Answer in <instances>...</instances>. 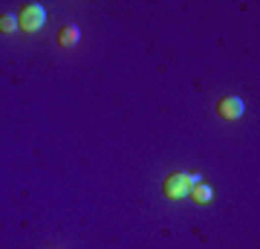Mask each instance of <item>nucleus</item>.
<instances>
[{
	"mask_svg": "<svg viewBox=\"0 0 260 249\" xmlns=\"http://www.w3.org/2000/svg\"><path fill=\"white\" fill-rule=\"evenodd\" d=\"M197 183H203V174H185V171H174L162 180V194L168 200H188V194Z\"/></svg>",
	"mask_w": 260,
	"mask_h": 249,
	"instance_id": "obj_1",
	"label": "nucleus"
},
{
	"mask_svg": "<svg viewBox=\"0 0 260 249\" xmlns=\"http://www.w3.org/2000/svg\"><path fill=\"white\" fill-rule=\"evenodd\" d=\"M47 9L41 6V3H26L23 9L18 12V26L26 32V35H35V32H41V29L47 26Z\"/></svg>",
	"mask_w": 260,
	"mask_h": 249,
	"instance_id": "obj_2",
	"label": "nucleus"
},
{
	"mask_svg": "<svg viewBox=\"0 0 260 249\" xmlns=\"http://www.w3.org/2000/svg\"><path fill=\"white\" fill-rule=\"evenodd\" d=\"M243 113H246V102H243L240 96H223V99L217 102V116L225 119V122L243 119Z\"/></svg>",
	"mask_w": 260,
	"mask_h": 249,
	"instance_id": "obj_3",
	"label": "nucleus"
},
{
	"mask_svg": "<svg viewBox=\"0 0 260 249\" xmlns=\"http://www.w3.org/2000/svg\"><path fill=\"white\" fill-rule=\"evenodd\" d=\"M78 41H81V29H78V23H67V26H61V32H58V46H61V49H73Z\"/></svg>",
	"mask_w": 260,
	"mask_h": 249,
	"instance_id": "obj_4",
	"label": "nucleus"
},
{
	"mask_svg": "<svg viewBox=\"0 0 260 249\" xmlns=\"http://www.w3.org/2000/svg\"><path fill=\"white\" fill-rule=\"evenodd\" d=\"M188 200L194 206H208L214 200V188L208 183H197L194 188H191V194H188Z\"/></svg>",
	"mask_w": 260,
	"mask_h": 249,
	"instance_id": "obj_5",
	"label": "nucleus"
},
{
	"mask_svg": "<svg viewBox=\"0 0 260 249\" xmlns=\"http://www.w3.org/2000/svg\"><path fill=\"white\" fill-rule=\"evenodd\" d=\"M18 15H15V12H3V15H0V32H3V35H15V32H18Z\"/></svg>",
	"mask_w": 260,
	"mask_h": 249,
	"instance_id": "obj_6",
	"label": "nucleus"
}]
</instances>
